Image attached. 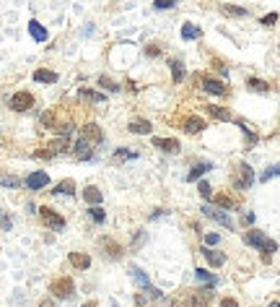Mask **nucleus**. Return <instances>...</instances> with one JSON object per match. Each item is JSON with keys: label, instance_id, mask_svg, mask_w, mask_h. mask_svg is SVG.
Here are the masks:
<instances>
[{"label": "nucleus", "instance_id": "f257e3e1", "mask_svg": "<svg viewBox=\"0 0 280 307\" xmlns=\"http://www.w3.org/2000/svg\"><path fill=\"white\" fill-rule=\"evenodd\" d=\"M244 242L252 245V247H257V250H265V255H273V252L278 250V242L275 240H267L265 232H259V229L244 232Z\"/></svg>", "mask_w": 280, "mask_h": 307}, {"label": "nucleus", "instance_id": "f03ea898", "mask_svg": "<svg viewBox=\"0 0 280 307\" xmlns=\"http://www.w3.org/2000/svg\"><path fill=\"white\" fill-rule=\"evenodd\" d=\"M252 183H255V172H252V167L249 164H236L233 167V172H231V185H233V190H249Z\"/></svg>", "mask_w": 280, "mask_h": 307}, {"label": "nucleus", "instance_id": "7ed1b4c3", "mask_svg": "<svg viewBox=\"0 0 280 307\" xmlns=\"http://www.w3.org/2000/svg\"><path fill=\"white\" fill-rule=\"evenodd\" d=\"M182 302L187 307H207L213 302V289H195V292H184Z\"/></svg>", "mask_w": 280, "mask_h": 307}, {"label": "nucleus", "instance_id": "20e7f679", "mask_svg": "<svg viewBox=\"0 0 280 307\" xmlns=\"http://www.w3.org/2000/svg\"><path fill=\"white\" fill-rule=\"evenodd\" d=\"M73 292H76V284L70 276H60L50 284V294H55L57 300H68V297H73Z\"/></svg>", "mask_w": 280, "mask_h": 307}, {"label": "nucleus", "instance_id": "39448f33", "mask_svg": "<svg viewBox=\"0 0 280 307\" xmlns=\"http://www.w3.org/2000/svg\"><path fill=\"white\" fill-rule=\"evenodd\" d=\"M8 107H11L13 112H26L34 107V94L31 92H16L11 99H8Z\"/></svg>", "mask_w": 280, "mask_h": 307}, {"label": "nucleus", "instance_id": "423d86ee", "mask_svg": "<svg viewBox=\"0 0 280 307\" xmlns=\"http://www.w3.org/2000/svg\"><path fill=\"white\" fill-rule=\"evenodd\" d=\"M39 216H42L44 227H50V229H55V232L65 229V219H62V216H60L55 209H50V206H42V209H39Z\"/></svg>", "mask_w": 280, "mask_h": 307}, {"label": "nucleus", "instance_id": "0eeeda50", "mask_svg": "<svg viewBox=\"0 0 280 307\" xmlns=\"http://www.w3.org/2000/svg\"><path fill=\"white\" fill-rule=\"evenodd\" d=\"M99 247H102V252H104V258H112V260H117V258H122V245L117 240H112V237H102L99 240Z\"/></svg>", "mask_w": 280, "mask_h": 307}, {"label": "nucleus", "instance_id": "6e6552de", "mask_svg": "<svg viewBox=\"0 0 280 307\" xmlns=\"http://www.w3.org/2000/svg\"><path fill=\"white\" fill-rule=\"evenodd\" d=\"M182 128H184V133L195 135V133H203L207 128V123L203 120L200 115H189V117H184V120H182Z\"/></svg>", "mask_w": 280, "mask_h": 307}, {"label": "nucleus", "instance_id": "1a4fd4ad", "mask_svg": "<svg viewBox=\"0 0 280 307\" xmlns=\"http://www.w3.org/2000/svg\"><path fill=\"white\" fill-rule=\"evenodd\" d=\"M200 211H203V214L207 216V219H213V221L223 224L226 229H233V221L229 219V214H226V211H221V209H210V206H203Z\"/></svg>", "mask_w": 280, "mask_h": 307}, {"label": "nucleus", "instance_id": "9d476101", "mask_svg": "<svg viewBox=\"0 0 280 307\" xmlns=\"http://www.w3.org/2000/svg\"><path fill=\"white\" fill-rule=\"evenodd\" d=\"M73 156H76L78 161H88V159H94V146H91L88 141L78 138V141H76V146H73Z\"/></svg>", "mask_w": 280, "mask_h": 307}, {"label": "nucleus", "instance_id": "9b49d317", "mask_svg": "<svg viewBox=\"0 0 280 307\" xmlns=\"http://www.w3.org/2000/svg\"><path fill=\"white\" fill-rule=\"evenodd\" d=\"M80 138L88 141V143L94 146V143H102L104 133H102V128H99L96 123H88V125H83V130H80Z\"/></svg>", "mask_w": 280, "mask_h": 307}, {"label": "nucleus", "instance_id": "f8f14e48", "mask_svg": "<svg viewBox=\"0 0 280 307\" xmlns=\"http://www.w3.org/2000/svg\"><path fill=\"white\" fill-rule=\"evenodd\" d=\"M47 185H50L47 172H31L26 177V187H29V190H42V187H47Z\"/></svg>", "mask_w": 280, "mask_h": 307}, {"label": "nucleus", "instance_id": "ddd939ff", "mask_svg": "<svg viewBox=\"0 0 280 307\" xmlns=\"http://www.w3.org/2000/svg\"><path fill=\"white\" fill-rule=\"evenodd\" d=\"M200 84L207 94H215V96H221L226 94V86L221 84V81H215V78H207V76H200Z\"/></svg>", "mask_w": 280, "mask_h": 307}, {"label": "nucleus", "instance_id": "4468645a", "mask_svg": "<svg viewBox=\"0 0 280 307\" xmlns=\"http://www.w3.org/2000/svg\"><path fill=\"white\" fill-rule=\"evenodd\" d=\"M153 146H156V149H161V151H166V154H177L179 149H182V146H179V141H177V138H158V135L153 138Z\"/></svg>", "mask_w": 280, "mask_h": 307}, {"label": "nucleus", "instance_id": "2eb2a0df", "mask_svg": "<svg viewBox=\"0 0 280 307\" xmlns=\"http://www.w3.org/2000/svg\"><path fill=\"white\" fill-rule=\"evenodd\" d=\"M213 201H215V206H218V209L223 211V209H229V211H236L239 209V201H236V198H231V195H226V193H221V195H215L213 198Z\"/></svg>", "mask_w": 280, "mask_h": 307}, {"label": "nucleus", "instance_id": "dca6fc26", "mask_svg": "<svg viewBox=\"0 0 280 307\" xmlns=\"http://www.w3.org/2000/svg\"><path fill=\"white\" fill-rule=\"evenodd\" d=\"M68 260H70V266L78 268V271H86L88 266H91V258H88L86 252H70Z\"/></svg>", "mask_w": 280, "mask_h": 307}, {"label": "nucleus", "instance_id": "f3484780", "mask_svg": "<svg viewBox=\"0 0 280 307\" xmlns=\"http://www.w3.org/2000/svg\"><path fill=\"white\" fill-rule=\"evenodd\" d=\"M127 130H130V133H138V135H148V133L153 130V125H151L148 120H143V117H138V120H130Z\"/></svg>", "mask_w": 280, "mask_h": 307}, {"label": "nucleus", "instance_id": "a211bd4d", "mask_svg": "<svg viewBox=\"0 0 280 307\" xmlns=\"http://www.w3.org/2000/svg\"><path fill=\"white\" fill-rule=\"evenodd\" d=\"M78 96L83 99V102H94V104H102V102H106V96L102 94V92H94V89H80L78 92Z\"/></svg>", "mask_w": 280, "mask_h": 307}, {"label": "nucleus", "instance_id": "6ab92c4d", "mask_svg": "<svg viewBox=\"0 0 280 307\" xmlns=\"http://www.w3.org/2000/svg\"><path fill=\"white\" fill-rule=\"evenodd\" d=\"M195 278H197L200 284H207L210 289H213L215 284H218V276H215V274H210L207 268H197V271H195Z\"/></svg>", "mask_w": 280, "mask_h": 307}, {"label": "nucleus", "instance_id": "aec40b11", "mask_svg": "<svg viewBox=\"0 0 280 307\" xmlns=\"http://www.w3.org/2000/svg\"><path fill=\"white\" fill-rule=\"evenodd\" d=\"M39 125H42V128H47V130H57V112H55V110H47V112H42V117H39Z\"/></svg>", "mask_w": 280, "mask_h": 307}, {"label": "nucleus", "instance_id": "412c9836", "mask_svg": "<svg viewBox=\"0 0 280 307\" xmlns=\"http://www.w3.org/2000/svg\"><path fill=\"white\" fill-rule=\"evenodd\" d=\"M200 252H203V255L207 258V263H210V266H215V268H221V266L226 263V255H223V252H215V250H210V247H203Z\"/></svg>", "mask_w": 280, "mask_h": 307}, {"label": "nucleus", "instance_id": "4be33fe9", "mask_svg": "<svg viewBox=\"0 0 280 307\" xmlns=\"http://www.w3.org/2000/svg\"><path fill=\"white\" fill-rule=\"evenodd\" d=\"M29 34H31V37L37 39V42H47V37H50L47 29H44L39 21H29Z\"/></svg>", "mask_w": 280, "mask_h": 307}, {"label": "nucleus", "instance_id": "5701e85b", "mask_svg": "<svg viewBox=\"0 0 280 307\" xmlns=\"http://www.w3.org/2000/svg\"><path fill=\"white\" fill-rule=\"evenodd\" d=\"M34 81H39V84H57V73L39 68V70H34Z\"/></svg>", "mask_w": 280, "mask_h": 307}, {"label": "nucleus", "instance_id": "b1692460", "mask_svg": "<svg viewBox=\"0 0 280 307\" xmlns=\"http://www.w3.org/2000/svg\"><path fill=\"white\" fill-rule=\"evenodd\" d=\"M169 68H171V81H174V84L184 81V65H182V60H169Z\"/></svg>", "mask_w": 280, "mask_h": 307}, {"label": "nucleus", "instance_id": "393cba45", "mask_svg": "<svg viewBox=\"0 0 280 307\" xmlns=\"http://www.w3.org/2000/svg\"><path fill=\"white\" fill-rule=\"evenodd\" d=\"M210 169H213V164H210V161H200V164H195V167H192V172L187 175V180H189V183H195L197 177H200V175H205V172H210Z\"/></svg>", "mask_w": 280, "mask_h": 307}, {"label": "nucleus", "instance_id": "a878e982", "mask_svg": "<svg viewBox=\"0 0 280 307\" xmlns=\"http://www.w3.org/2000/svg\"><path fill=\"white\" fill-rule=\"evenodd\" d=\"M83 198H86V203H91V206H99V203H102V190H99V187H86V190H83Z\"/></svg>", "mask_w": 280, "mask_h": 307}, {"label": "nucleus", "instance_id": "bb28decb", "mask_svg": "<svg viewBox=\"0 0 280 307\" xmlns=\"http://www.w3.org/2000/svg\"><path fill=\"white\" fill-rule=\"evenodd\" d=\"M52 193H57V195H73L76 193V183L73 180H62V183L55 185V190Z\"/></svg>", "mask_w": 280, "mask_h": 307}, {"label": "nucleus", "instance_id": "cd10ccee", "mask_svg": "<svg viewBox=\"0 0 280 307\" xmlns=\"http://www.w3.org/2000/svg\"><path fill=\"white\" fill-rule=\"evenodd\" d=\"M205 110L210 112V115L215 117V120H231V112L226 110V107H218V104H207Z\"/></svg>", "mask_w": 280, "mask_h": 307}, {"label": "nucleus", "instance_id": "c85d7f7f", "mask_svg": "<svg viewBox=\"0 0 280 307\" xmlns=\"http://www.w3.org/2000/svg\"><path fill=\"white\" fill-rule=\"evenodd\" d=\"M221 13L223 16H233V19H244L249 11L247 8H239V5H221Z\"/></svg>", "mask_w": 280, "mask_h": 307}, {"label": "nucleus", "instance_id": "c756f323", "mask_svg": "<svg viewBox=\"0 0 280 307\" xmlns=\"http://www.w3.org/2000/svg\"><path fill=\"white\" fill-rule=\"evenodd\" d=\"M247 86L252 89V92H262V94L270 92V84L267 81H259V78H247Z\"/></svg>", "mask_w": 280, "mask_h": 307}, {"label": "nucleus", "instance_id": "7c9ffc66", "mask_svg": "<svg viewBox=\"0 0 280 307\" xmlns=\"http://www.w3.org/2000/svg\"><path fill=\"white\" fill-rule=\"evenodd\" d=\"M130 274H132V278H135V281H138V286L140 289H148L151 284H148V276H146V271H140V268H130Z\"/></svg>", "mask_w": 280, "mask_h": 307}, {"label": "nucleus", "instance_id": "2f4dec72", "mask_svg": "<svg viewBox=\"0 0 280 307\" xmlns=\"http://www.w3.org/2000/svg\"><path fill=\"white\" fill-rule=\"evenodd\" d=\"M182 37H184L187 42H192V39L200 37V29H197L195 24H184V26H182Z\"/></svg>", "mask_w": 280, "mask_h": 307}, {"label": "nucleus", "instance_id": "473e14b6", "mask_svg": "<svg viewBox=\"0 0 280 307\" xmlns=\"http://www.w3.org/2000/svg\"><path fill=\"white\" fill-rule=\"evenodd\" d=\"M0 185H3V187H11V190H16V187L21 185V180L16 177V175H0Z\"/></svg>", "mask_w": 280, "mask_h": 307}, {"label": "nucleus", "instance_id": "72a5a7b5", "mask_svg": "<svg viewBox=\"0 0 280 307\" xmlns=\"http://www.w3.org/2000/svg\"><path fill=\"white\" fill-rule=\"evenodd\" d=\"M127 159H138V151H130V149H117L114 151V161H127Z\"/></svg>", "mask_w": 280, "mask_h": 307}, {"label": "nucleus", "instance_id": "f704fd0d", "mask_svg": "<svg viewBox=\"0 0 280 307\" xmlns=\"http://www.w3.org/2000/svg\"><path fill=\"white\" fill-rule=\"evenodd\" d=\"M236 125H239L244 133H247V143H249V146H255V143H257V133H252V128H249L244 120H236Z\"/></svg>", "mask_w": 280, "mask_h": 307}, {"label": "nucleus", "instance_id": "c9c22d12", "mask_svg": "<svg viewBox=\"0 0 280 307\" xmlns=\"http://www.w3.org/2000/svg\"><path fill=\"white\" fill-rule=\"evenodd\" d=\"M273 177H280V164H273L270 169H265V172H262V183H267V180H273Z\"/></svg>", "mask_w": 280, "mask_h": 307}, {"label": "nucleus", "instance_id": "e433bc0d", "mask_svg": "<svg viewBox=\"0 0 280 307\" xmlns=\"http://www.w3.org/2000/svg\"><path fill=\"white\" fill-rule=\"evenodd\" d=\"M88 214H91V219H94L96 224H102V221L106 219V214H104L102 206H91V211H88Z\"/></svg>", "mask_w": 280, "mask_h": 307}, {"label": "nucleus", "instance_id": "4c0bfd02", "mask_svg": "<svg viewBox=\"0 0 280 307\" xmlns=\"http://www.w3.org/2000/svg\"><path fill=\"white\" fill-rule=\"evenodd\" d=\"M99 84H102V86L106 89V92H120V86H117L109 76H99Z\"/></svg>", "mask_w": 280, "mask_h": 307}, {"label": "nucleus", "instance_id": "58836bf2", "mask_svg": "<svg viewBox=\"0 0 280 307\" xmlns=\"http://www.w3.org/2000/svg\"><path fill=\"white\" fill-rule=\"evenodd\" d=\"M218 242H221V234H215V232L205 234V247H213V245H218Z\"/></svg>", "mask_w": 280, "mask_h": 307}, {"label": "nucleus", "instance_id": "ea45409f", "mask_svg": "<svg viewBox=\"0 0 280 307\" xmlns=\"http://www.w3.org/2000/svg\"><path fill=\"white\" fill-rule=\"evenodd\" d=\"M197 190H200V195H203V198H213V187H210V185H207V183H205V180H203V183H200V185H197Z\"/></svg>", "mask_w": 280, "mask_h": 307}, {"label": "nucleus", "instance_id": "a19ab883", "mask_svg": "<svg viewBox=\"0 0 280 307\" xmlns=\"http://www.w3.org/2000/svg\"><path fill=\"white\" fill-rule=\"evenodd\" d=\"M146 55H148V58H156V55H161V44H156V42H153V44H148V47H146Z\"/></svg>", "mask_w": 280, "mask_h": 307}, {"label": "nucleus", "instance_id": "79ce46f5", "mask_svg": "<svg viewBox=\"0 0 280 307\" xmlns=\"http://www.w3.org/2000/svg\"><path fill=\"white\" fill-rule=\"evenodd\" d=\"M241 224H244V227H252V224H255V214H252V211H244V214H241Z\"/></svg>", "mask_w": 280, "mask_h": 307}, {"label": "nucleus", "instance_id": "37998d69", "mask_svg": "<svg viewBox=\"0 0 280 307\" xmlns=\"http://www.w3.org/2000/svg\"><path fill=\"white\" fill-rule=\"evenodd\" d=\"M153 5H156L158 11H166V8H174V0H156Z\"/></svg>", "mask_w": 280, "mask_h": 307}, {"label": "nucleus", "instance_id": "c03bdc74", "mask_svg": "<svg viewBox=\"0 0 280 307\" xmlns=\"http://www.w3.org/2000/svg\"><path fill=\"white\" fill-rule=\"evenodd\" d=\"M146 292H148L151 300H161V297H164V292H161V289H153V286H148Z\"/></svg>", "mask_w": 280, "mask_h": 307}, {"label": "nucleus", "instance_id": "a18cd8bd", "mask_svg": "<svg viewBox=\"0 0 280 307\" xmlns=\"http://www.w3.org/2000/svg\"><path fill=\"white\" fill-rule=\"evenodd\" d=\"M221 307H239V302L233 300V297H223V300H221Z\"/></svg>", "mask_w": 280, "mask_h": 307}, {"label": "nucleus", "instance_id": "49530a36", "mask_svg": "<svg viewBox=\"0 0 280 307\" xmlns=\"http://www.w3.org/2000/svg\"><path fill=\"white\" fill-rule=\"evenodd\" d=\"M275 21H278V13H267L265 19H262V24H265V26H273Z\"/></svg>", "mask_w": 280, "mask_h": 307}, {"label": "nucleus", "instance_id": "de8ad7c7", "mask_svg": "<svg viewBox=\"0 0 280 307\" xmlns=\"http://www.w3.org/2000/svg\"><path fill=\"white\" fill-rule=\"evenodd\" d=\"M143 242H146V232H140V234H138V237H135V240H132V247H135V250H138V247L143 245Z\"/></svg>", "mask_w": 280, "mask_h": 307}, {"label": "nucleus", "instance_id": "09e8293b", "mask_svg": "<svg viewBox=\"0 0 280 307\" xmlns=\"http://www.w3.org/2000/svg\"><path fill=\"white\" fill-rule=\"evenodd\" d=\"M39 307H57V305H55V300H42Z\"/></svg>", "mask_w": 280, "mask_h": 307}, {"label": "nucleus", "instance_id": "8fccbe9b", "mask_svg": "<svg viewBox=\"0 0 280 307\" xmlns=\"http://www.w3.org/2000/svg\"><path fill=\"white\" fill-rule=\"evenodd\" d=\"M135 305H146V297H143V294H135Z\"/></svg>", "mask_w": 280, "mask_h": 307}, {"label": "nucleus", "instance_id": "3c124183", "mask_svg": "<svg viewBox=\"0 0 280 307\" xmlns=\"http://www.w3.org/2000/svg\"><path fill=\"white\" fill-rule=\"evenodd\" d=\"M267 307H280V300H275V302H270Z\"/></svg>", "mask_w": 280, "mask_h": 307}, {"label": "nucleus", "instance_id": "603ef678", "mask_svg": "<svg viewBox=\"0 0 280 307\" xmlns=\"http://www.w3.org/2000/svg\"><path fill=\"white\" fill-rule=\"evenodd\" d=\"M83 307H96V302H86Z\"/></svg>", "mask_w": 280, "mask_h": 307}]
</instances>
